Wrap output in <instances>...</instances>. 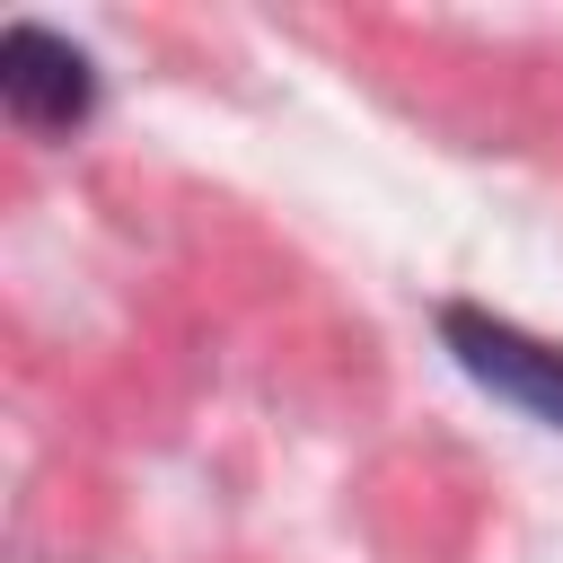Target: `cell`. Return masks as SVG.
<instances>
[{
	"label": "cell",
	"instance_id": "1",
	"mask_svg": "<svg viewBox=\"0 0 563 563\" xmlns=\"http://www.w3.org/2000/svg\"><path fill=\"white\" fill-rule=\"evenodd\" d=\"M440 334H449V352L475 387H493V396H510V405H528L537 422L563 431V352L554 343H537V334H519L484 308H440Z\"/></svg>",
	"mask_w": 563,
	"mask_h": 563
},
{
	"label": "cell",
	"instance_id": "2",
	"mask_svg": "<svg viewBox=\"0 0 563 563\" xmlns=\"http://www.w3.org/2000/svg\"><path fill=\"white\" fill-rule=\"evenodd\" d=\"M0 106L26 123V132H70L88 106H97V70L70 35L53 26H9L0 35Z\"/></svg>",
	"mask_w": 563,
	"mask_h": 563
}]
</instances>
